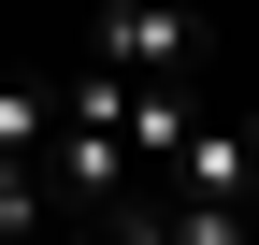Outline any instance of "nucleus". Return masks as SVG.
Instances as JSON below:
<instances>
[{
    "label": "nucleus",
    "instance_id": "nucleus-2",
    "mask_svg": "<svg viewBox=\"0 0 259 245\" xmlns=\"http://www.w3.org/2000/svg\"><path fill=\"white\" fill-rule=\"evenodd\" d=\"M202 58H216V29L187 15V0H101V72H130V87H202Z\"/></svg>",
    "mask_w": 259,
    "mask_h": 245
},
{
    "label": "nucleus",
    "instance_id": "nucleus-1",
    "mask_svg": "<svg viewBox=\"0 0 259 245\" xmlns=\"http://www.w3.org/2000/svg\"><path fill=\"white\" fill-rule=\"evenodd\" d=\"M130 72H58V130H44V202H87V217H115L130 202Z\"/></svg>",
    "mask_w": 259,
    "mask_h": 245
},
{
    "label": "nucleus",
    "instance_id": "nucleus-3",
    "mask_svg": "<svg viewBox=\"0 0 259 245\" xmlns=\"http://www.w3.org/2000/svg\"><path fill=\"white\" fill-rule=\"evenodd\" d=\"M44 130H58V87L0 72V159H44Z\"/></svg>",
    "mask_w": 259,
    "mask_h": 245
},
{
    "label": "nucleus",
    "instance_id": "nucleus-4",
    "mask_svg": "<svg viewBox=\"0 0 259 245\" xmlns=\"http://www.w3.org/2000/svg\"><path fill=\"white\" fill-rule=\"evenodd\" d=\"M44 217V159H0V231H29Z\"/></svg>",
    "mask_w": 259,
    "mask_h": 245
}]
</instances>
